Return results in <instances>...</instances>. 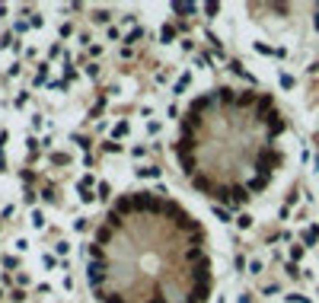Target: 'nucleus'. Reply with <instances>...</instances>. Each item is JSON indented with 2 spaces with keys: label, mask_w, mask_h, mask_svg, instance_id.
<instances>
[{
  "label": "nucleus",
  "mask_w": 319,
  "mask_h": 303,
  "mask_svg": "<svg viewBox=\"0 0 319 303\" xmlns=\"http://www.w3.org/2000/svg\"><path fill=\"white\" fill-rule=\"evenodd\" d=\"M278 134L281 118L265 96L214 90L182 118L176 153L195 188L243 204L268 185L281 160Z\"/></svg>",
  "instance_id": "f03ea898"
},
{
  "label": "nucleus",
  "mask_w": 319,
  "mask_h": 303,
  "mask_svg": "<svg viewBox=\"0 0 319 303\" xmlns=\"http://www.w3.org/2000/svg\"><path fill=\"white\" fill-rule=\"evenodd\" d=\"M102 303H204L211 274L195 217L153 192L112 207L90 249Z\"/></svg>",
  "instance_id": "f257e3e1"
},
{
  "label": "nucleus",
  "mask_w": 319,
  "mask_h": 303,
  "mask_svg": "<svg viewBox=\"0 0 319 303\" xmlns=\"http://www.w3.org/2000/svg\"><path fill=\"white\" fill-rule=\"evenodd\" d=\"M316 144H319V137H316Z\"/></svg>",
  "instance_id": "7ed1b4c3"
}]
</instances>
